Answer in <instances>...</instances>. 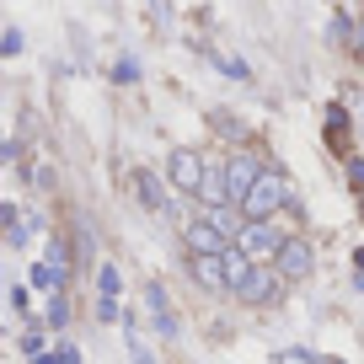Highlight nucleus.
I'll list each match as a JSON object with an SVG mask.
<instances>
[{
	"mask_svg": "<svg viewBox=\"0 0 364 364\" xmlns=\"http://www.w3.org/2000/svg\"><path fill=\"white\" fill-rule=\"evenodd\" d=\"M284 209H295V188H289L284 171L262 166L257 182L241 193V215H247V220H273V215H284Z\"/></svg>",
	"mask_w": 364,
	"mask_h": 364,
	"instance_id": "1",
	"label": "nucleus"
},
{
	"mask_svg": "<svg viewBox=\"0 0 364 364\" xmlns=\"http://www.w3.org/2000/svg\"><path fill=\"white\" fill-rule=\"evenodd\" d=\"M284 284H289V279L273 268V262H252V273L236 284V300L252 306V311H257V306H279V300H284Z\"/></svg>",
	"mask_w": 364,
	"mask_h": 364,
	"instance_id": "2",
	"label": "nucleus"
},
{
	"mask_svg": "<svg viewBox=\"0 0 364 364\" xmlns=\"http://www.w3.org/2000/svg\"><path fill=\"white\" fill-rule=\"evenodd\" d=\"M166 177H171V188H177V193L193 198L198 188H204V177H209V161L198 156L193 145H177V150L166 156Z\"/></svg>",
	"mask_w": 364,
	"mask_h": 364,
	"instance_id": "3",
	"label": "nucleus"
},
{
	"mask_svg": "<svg viewBox=\"0 0 364 364\" xmlns=\"http://www.w3.org/2000/svg\"><path fill=\"white\" fill-rule=\"evenodd\" d=\"M273 268L284 273L289 284H306L311 273H316V247H311L306 236H289L284 247H279V257H273Z\"/></svg>",
	"mask_w": 364,
	"mask_h": 364,
	"instance_id": "4",
	"label": "nucleus"
},
{
	"mask_svg": "<svg viewBox=\"0 0 364 364\" xmlns=\"http://www.w3.org/2000/svg\"><path fill=\"white\" fill-rule=\"evenodd\" d=\"M236 241L252 252V262H273V257H279V247L289 241V230H279L273 220H247V230H241Z\"/></svg>",
	"mask_w": 364,
	"mask_h": 364,
	"instance_id": "5",
	"label": "nucleus"
},
{
	"mask_svg": "<svg viewBox=\"0 0 364 364\" xmlns=\"http://www.w3.org/2000/svg\"><path fill=\"white\" fill-rule=\"evenodd\" d=\"M230 230H220V220L215 215H198V220H188V225H182V247L188 252H225L230 247Z\"/></svg>",
	"mask_w": 364,
	"mask_h": 364,
	"instance_id": "6",
	"label": "nucleus"
},
{
	"mask_svg": "<svg viewBox=\"0 0 364 364\" xmlns=\"http://www.w3.org/2000/svg\"><path fill=\"white\" fill-rule=\"evenodd\" d=\"M188 273H193V284L209 289V295H230L225 257H220V252H188Z\"/></svg>",
	"mask_w": 364,
	"mask_h": 364,
	"instance_id": "7",
	"label": "nucleus"
},
{
	"mask_svg": "<svg viewBox=\"0 0 364 364\" xmlns=\"http://www.w3.org/2000/svg\"><path fill=\"white\" fill-rule=\"evenodd\" d=\"M171 177L166 171H150V166H134V198L145 209H156V215H171Z\"/></svg>",
	"mask_w": 364,
	"mask_h": 364,
	"instance_id": "8",
	"label": "nucleus"
},
{
	"mask_svg": "<svg viewBox=\"0 0 364 364\" xmlns=\"http://www.w3.org/2000/svg\"><path fill=\"white\" fill-rule=\"evenodd\" d=\"M193 204L204 209V215H215V209L236 204V193H230V177H225V161H209V177H204V188L193 193Z\"/></svg>",
	"mask_w": 364,
	"mask_h": 364,
	"instance_id": "9",
	"label": "nucleus"
},
{
	"mask_svg": "<svg viewBox=\"0 0 364 364\" xmlns=\"http://www.w3.org/2000/svg\"><path fill=\"white\" fill-rule=\"evenodd\" d=\"M257 171H262V161L252 156V150H236V156L225 161V177H230V193H236V204H241V193H247L252 182H257Z\"/></svg>",
	"mask_w": 364,
	"mask_h": 364,
	"instance_id": "10",
	"label": "nucleus"
},
{
	"mask_svg": "<svg viewBox=\"0 0 364 364\" xmlns=\"http://www.w3.org/2000/svg\"><path fill=\"white\" fill-rule=\"evenodd\" d=\"M27 279H33L38 295H54L59 279H65V268H59V262H33V273H27Z\"/></svg>",
	"mask_w": 364,
	"mask_h": 364,
	"instance_id": "11",
	"label": "nucleus"
},
{
	"mask_svg": "<svg viewBox=\"0 0 364 364\" xmlns=\"http://www.w3.org/2000/svg\"><path fill=\"white\" fill-rule=\"evenodd\" d=\"M327 134H332V150H348V145H343V139H348V113L332 107V113H327Z\"/></svg>",
	"mask_w": 364,
	"mask_h": 364,
	"instance_id": "12",
	"label": "nucleus"
},
{
	"mask_svg": "<svg viewBox=\"0 0 364 364\" xmlns=\"http://www.w3.org/2000/svg\"><path fill=\"white\" fill-rule=\"evenodd\" d=\"M65 321H70V306H65V295L54 289V295H48V327H65Z\"/></svg>",
	"mask_w": 364,
	"mask_h": 364,
	"instance_id": "13",
	"label": "nucleus"
},
{
	"mask_svg": "<svg viewBox=\"0 0 364 364\" xmlns=\"http://www.w3.org/2000/svg\"><path fill=\"white\" fill-rule=\"evenodd\" d=\"M348 182H353V193H364V161L348 156Z\"/></svg>",
	"mask_w": 364,
	"mask_h": 364,
	"instance_id": "14",
	"label": "nucleus"
},
{
	"mask_svg": "<svg viewBox=\"0 0 364 364\" xmlns=\"http://www.w3.org/2000/svg\"><path fill=\"white\" fill-rule=\"evenodd\" d=\"M113 75H118V80H139V65H134V59H118Z\"/></svg>",
	"mask_w": 364,
	"mask_h": 364,
	"instance_id": "15",
	"label": "nucleus"
},
{
	"mask_svg": "<svg viewBox=\"0 0 364 364\" xmlns=\"http://www.w3.org/2000/svg\"><path fill=\"white\" fill-rule=\"evenodd\" d=\"M33 364H54V359H48V353H38V359H33Z\"/></svg>",
	"mask_w": 364,
	"mask_h": 364,
	"instance_id": "16",
	"label": "nucleus"
}]
</instances>
